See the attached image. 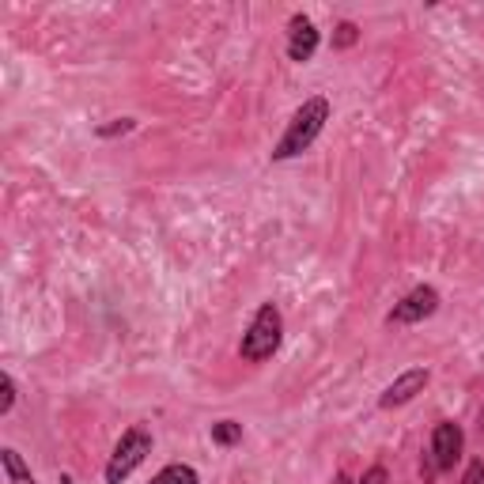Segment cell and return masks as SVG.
Instances as JSON below:
<instances>
[{"label":"cell","mask_w":484,"mask_h":484,"mask_svg":"<svg viewBox=\"0 0 484 484\" xmlns=\"http://www.w3.org/2000/svg\"><path fill=\"white\" fill-rule=\"evenodd\" d=\"M325 121H329V103L318 95V98H307L295 114H292V121H288V129H284V137H280V144L273 148V160H295V156H303L314 140H318V133L325 129Z\"/></svg>","instance_id":"cell-1"},{"label":"cell","mask_w":484,"mask_h":484,"mask_svg":"<svg viewBox=\"0 0 484 484\" xmlns=\"http://www.w3.org/2000/svg\"><path fill=\"white\" fill-rule=\"evenodd\" d=\"M280 341H284V318H280L276 303H262L258 314H253V322H250V329L242 334L239 355L250 364H262L280 348Z\"/></svg>","instance_id":"cell-2"},{"label":"cell","mask_w":484,"mask_h":484,"mask_svg":"<svg viewBox=\"0 0 484 484\" xmlns=\"http://www.w3.org/2000/svg\"><path fill=\"white\" fill-rule=\"evenodd\" d=\"M151 454V431L148 427H129L125 436L118 439L114 454H110V462H107V484H121L125 477H129L144 458Z\"/></svg>","instance_id":"cell-3"},{"label":"cell","mask_w":484,"mask_h":484,"mask_svg":"<svg viewBox=\"0 0 484 484\" xmlns=\"http://www.w3.org/2000/svg\"><path fill=\"white\" fill-rule=\"evenodd\" d=\"M436 311H439V292L427 288V284H420V288H413V292L405 295L397 307L386 314V322H390V325H417V322L431 318Z\"/></svg>","instance_id":"cell-4"},{"label":"cell","mask_w":484,"mask_h":484,"mask_svg":"<svg viewBox=\"0 0 484 484\" xmlns=\"http://www.w3.org/2000/svg\"><path fill=\"white\" fill-rule=\"evenodd\" d=\"M462 447H466V436L454 420L436 424V431H431V458H436V469H450L458 458H462Z\"/></svg>","instance_id":"cell-5"},{"label":"cell","mask_w":484,"mask_h":484,"mask_svg":"<svg viewBox=\"0 0 484 484\" xmlns=\"http://www.w3.org/2000/svg\"><path fill=\"white\" fill-rule=\"evenodd\" d=\"M431 382V371L427 367H413V371H405L401 378H394L386 390H382L378 405L382 409H397V405H409L417 394H424V386Z\"/></svg>","instance_id":"cell-6"},{"label":"cell","mask_w":484,"mask_h":484,"mask_svg":"<svg viewBox=\"0 0 484 484\" xmlns=\"http://www.w3.org/2000/svg\"><path fill=\"white\" fill-rule=\"evenodd\" d=\"M314 49H318V31H314V23L307 15H292L288 23V57L292 61H311L314 57Z\"/></svg>","instance_id":"cell-7"},{"label":"cell","mask_w":484,"mask_h":484,"mask_svg":"<svg viewBox=\"0 0 484 484\" xmlns=\"http://www.w3.org/2000/svg\"><path fill=\"white\" fill-rule=\"evenodd\" d=\"M0 462H5V473H8V480H12V484H38V480L31 477L27 462H23V458H19V450L5 447V450H0Z\"/></svg>","instance_id":"cell-8"},{"label":"cell","mask_w":484,"mask_h":484,"mask_svg":"<svg viewBox=\"0 0 484 484\" xmlns=\"http://www.w3.org/2000/svg\"><path fill=\"white\" fill-rule=\"evenodd\" d=\"M151 484H197V469L174 462V466H167V469H160L156 477H151Z\"/></svg>","instance_id":"cell-9"},{"label":"cell","mask_w":484,"mask_h":484,"mask_svg":"<svg viewBox=\"0 0 484 484\" xmlns=\"http://www.w3.org/2000/svg\"><path fill=\"white\" fill-rule=\"evenodd\" d=\"M242 439V424H235V420H220V424H212V443H220V447H235Z\"/></svg>","instance_id":"cell-10"},{"label":"cell","mask_w":484,"mask_h":484,"mask_svg":"<svg viewBox=\"0 0 484 484\" xmlns=\"http://www.w3.org/2000/svg\"><path fill=\"white\" fill-rule=\"evenodd\" d=\"M355 42H360V27L345 19L341 27H337V35H334V46H337V49H348V46H355Z\"/></svg>","instance_id":"cell-11"},{"label":"cell","mask_w":484,"mask_h":484,"mask_svg":"<svg viewBox=\"0 0 484 484\" xmlns=\"http://www.w3.org/2000/svg\"><path fill=\"white\" fill-rule=\"evenodd\" d=\"M0 394H5V397H0V417H8L12 405H15V378L12 375L0 378Z\"/></svg>","instance_id":"cell-12"},{"label":"cell","mask_w":484,"mask_h":484,"mask_svg":"<svg viewBox=\"0 0 484 484\" xmlns=\"http://www.w3.org/2000/svg\"><path fill=\"white\" fill-rule=\"evenodd\" d=\"M133 125H137L133 118H118L114 125H103V129H98V137H121V133H129Z\"/></svg>","instance_id":"cell-13"},{"label":"cell","mask_w":484,"mask_h":484,"mask_svg":"<svg viewBox=\"0 0 484 484\" xmlns=\"http://www.w3.org/2000/svg\"><path fill=\"white\" fill-rule=\"evenodd\" d=\"M462 484H484V462H480V458H473V462H469Z\"/></svg>","instance_id":"cell-14"},{"label":"cell","mask_w":484,"mask_h":484,"mask_svg":"<svg viewBox=\"0 0 484 484\" xmlns=\"http://www.w3.org/2000/svg\"><path fill=\"white\" fill-rule=\"evenodd\" d=\"M360 484H386V469H382V466H371V469L364 473Z\"/></svg>","instance_id":"cell-15"},{"label":"cell","mask_w":484,"mask_h":484,"mask_svg":"<svg viewBox=\"0 0 484 484\" xmlns=\"http://www.w3.org/2000/svg\"><path fill=\"white\" fill-rule=\"evenodd\" d=\"M334 484H352V477H348V473H337V480H334Z\"/></svg>","instance_id":"cell-16"},{"label":"cell","mask_w":484,"mask_h":484,"mask_svg":"<svg viewBox=\"0 0 484 484\" xmlns=\"http://www.w3.org/2000/svg\"><path fill=\"white\" fill-rule=\"evenodd\" d=\"M61 484H76V480H72V477H68V473H61Z\"/></svg>","instance_id":"cell-17"}]
</instances>
